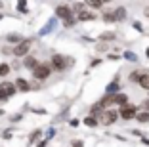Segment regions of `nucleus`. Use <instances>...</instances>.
Masks as SVG:
<instances>
[{"instance_id": "0eeeda50", "label": "nucleus", "mask_w": 149, "mask_h": 147, "mask_svg": "<svg viewBox=\"0 0 149 147\" xmlns=\"http://www.w3.org/2000/svg\"><path fill=\"white\" fill-rule=\"evenodd\" d=\"M115 121H117V113L115 111H105L101 115V122H103V124H113Z\"/></svg>"}, {"instance_id": "20e7f679", "label": "nucleus", "mask_w": 149, "mask_h": 147, "mask_svg": "<svg viewBox=\"0 0 149 147\" xmlns=\"http://www.w3.org/2000/svg\"><path fill=\"white\" fill-rule=\"evenodd\" d=\"M120 117H123L124 121L134 118V117H136V107H134V105H124V107L120 109Z\"/></svg>"}, {"instance_id": "9d476101", "label": "nucleus", "mask_w": 149, "mask_h": 147, "mask_svg": "<svg viewBox=\"0 0 149 147\" xmlns=\"http://www.w3.org/2000/svg\"><path fill=\"white\" fill-rule=\"evenodd\" d=\"M79 19L80 21H92V19H96V15H94L92 12H79Z\"/></svg>"}, {"instance_id": "f704fd0d", "label": "nucleus", "mask_w": 149, "mask_h": 147, "mask_svg": "<svg viewBox=\"0 0 149 147\" xmlns=\"http://www.w3.org/2000/svg\"><path fill=\"white\" fill-rule=\"evenodd\" d=\"M2 17H4V15H2V13H0V19H2Z\"/></svg>"}, {"instance_id": "4468645a", "label": "nucleus", "mask_w": 149, "mask_h": 147, "mask_svg": "<svg viewBox=\"0 0 149 147\" xmlns=\"http://www.w3.org/2000/svg\"><path fill=\"white\" fill-rule=\"evenodd\" d=\"M138 82H140V86H141V88H145V90H149V75H141Z\"/></svg>"}, {"instance_id": "c756f323", "label": "nucleus", "mask_w": 149, "mask_h": 147, "mask_svg": "<svg viewBox=\"0 0 149 147\" xmlns=\"http://www.w3.org/2000/svg\"><path fill=\"white\" fill-rule=\"evenodd\" d=\"M73 147H82V141H73Z\"/></svg>"}, {"instance_id": "dca6fc26", "label": "nucleus", "mask_w": 149, "mask_h": 147, "mask_svg": "<svg viewBox=\"0 0 149 147\" xmlns=\"http://www.w3.org/2000/svg\"><path fill=\"white\" fill-rule=\"evenodd\" d=\"M115 103L124 105V103H126V95H124V94H120V92H118V94H115Z\"/></svg>"}, {"instance_id": "412c9836", "label": "nucleus", "mask_w": 149, "mask_h": 147, "mask_svg": "<svg viewBox=\"0 0 149 147\" xmlns=\"http://www.w3.org/2000/svg\"><path fill=\"white\" fill-rule=\"evenodd\" d=\"M124 57H126L128 61H138V56L134 52H124Z\"/></svg>"}, {"instance_id": "f257e3e1", "label": "nucleus", "mask_w": 149, "mask_h": 147, "mask_svg": "<svg viewBox=\"0 0 149 147\" xmlns=\"http://www.w3.org/2000/svg\"><path fill=\"white\" fill-rule=\"evenodd\" d=\"M33 75H35L36 80H44V78H48V75H50V67L44 65V63H38L35 69H33Z\"/></svg>"}, {"instance_id": "39448f33", "label": "nucleus", "mask_w": 149, "mask_h": 147, "mask_svg": "<svg viewBox=\"0 0 149 147\" xmlns=\"http://www.w3.org/2000/svg\"><path fill=\"white\" fill-rule=\"evenodd\" d=\"M56 13H57V17H59V19H63V21H67V19H71V17H73V10H71V8H67V6H59V8L56 10Z\"/></svg>"}, {"instance_id": "c9c22d12", "label": "nucleus", "mask_w": 149, "mask_h": 147, "mask_svg": "<svg viewBox=\"0 0 149 147\" xmlns=\"http://www.w3.org/2000/svg\"><path fill=\"white\" fill-rule=\"evenodd\" d=\"M0 8H2V2H0Z\"/></svg>"}, {"instance_id": "6e6552de", "label": "nucleus", "mask_w": 149, "mask_h": 147, "mask_svg": "<svg viewBox=\"0 0 149 147\" xmlns=\"http://www.w3.org/2000/svg\"><path fill=\"white\" fill-rule=\"evenodd\" d=\"M120 92V86H118V80H113L109 86L105 88V94H118Z\"/></svg>"}, {"instance_id": "393cba45", "label": "nucleus", "mask_w": 149, "mask_h": 147, "mask_svg": "<svg viewBox=\"0 0 149 147\" xmlns=\"http://www.w3.org/2000/svg\"><path fill=\"white\" fill-rule=\"evenodd\" d=\"M103 21L113 23V21H115V15H113V13H103Z\"/></svg>"}, {"instance_id": "7c9ffc66", "label": "nucleus", "mask_w": 149, "mask_h": 147, "mask_svg": "<svg viewBox=\"0 0 149 147\" xmlns=\"http://www.w3.org/2000/svg\"><path fill=\"white\" fill-rule=\"evenodd\" d=\"M145 109H149V100H147V101H145Z\"/></svg>"}, {"instance_id": "5701e85b", "label": "nucleus", "mask_w": 149, "mask_h": 147, "mask_svg": "<svg viewBox=\"0 0 149 147\" xmlns=\"http://www.w3.org/2000/svg\"><path fill=\"white\" fill-rule=\"evenodd\" d=\"M140 77H141V73H138V71L130 73V80H132V82H138V80H140Z\"/></svg>"}, {"instance_id": "7ed1b4c3", "label": "nucleus", "mask_w": 149, "mask_h": 147, "mask_svg": "<svg viewBox=\"0 0 149 147\" xmlns=\"http://www.w3.org/2000/svg\"><path fill=\"white\" fill-rule=\"evenodd\" d=\"M29 48H31V40H21L17 46L13 48V56H27Z\"/></svg>"}, {"instance_id": "72a5a7b5", "label": "nucleus", "mask_w": 149, "mask_h": 147, "mask_svg": "<svg viewBox=\"0 0 149 147\" xmlns=\"http://www.w3.org/2000/svg\"><path fill=\"white\" fill-rule=\"evenodd\" d=\"M101 2H111V0H101Z\"/></svg>"}, {"instance_id": "bb28decb", "label": "nucleus", "mask_w": 149, "mask_h": 147, "mask_svg": "<svg viewBox=\"0 0 149 147\" xmlns=\"http://www.w3.org/2000/svg\"><path fill=\"white\" fill-rule=\"evenodd\" d=\"M19 10H21V12H25V0H19Z\"/></svg>"}, {"instance_id": "2f4dec72", "label": "nucleus", "mask_w": 149, "mask_h": 147, "mask_svg": "<svg viewBox=\"0 0 149 147\" xmlns=\"http://www.w3.org/2000/svg\"><path fill=\"white\" fill-rule=\"evenodd\" d=\"M145 15H147V17H149V8H147V10H145Z\"/></svg>"}, {"instance_id": "2eb2a0df", "label": "nucleus", "mask_w": 149, "mask_h": 147, "mask_svg": "<svg viewBox=\"0 0 149 147\" xmlns=\"http://www.w3.org/2000/svg\"><path fill=\"white\" fill-rule=\"evenodd\" d=\"M54 25H56V21H54V19H52V21H50V23H48V25H46V27H42V29H40V36L48 35L50 31H52V27H54Z\"/></svg>"}, {"instance_id": "423d86ee", "label": "nucleus", "mask_w": 149, "mask_h": 147, "mask_svg": "<svg viewBox=\"0 0 149 147\" xmlns=\"http://www.w3.org/2000/svg\"><path fill=\"white\" fill-rule=\"evenodd\" d=\"M65 57L63 56H54L52 57V65H54V69H57V71H63L67 67V63H65Z\"/></svg>"}, {"instance_id": "b1692460", "label": "nucleus", "mask_w": 149, "mask_h": 147, "mask_svg": "<svg viewBox=\"0 0 149 147\" xmlns=\"http://www.w3.org/2000/svg\"><path fill=\"white\" fill-rule=\"evenodd\" d=\"M8 42H21V38H19V35H8Z\"/></svg>"}, {"instance_id": "1a4fd4ad", "label": "nucleus", "mask_w": 149, "mask_h": 147, "mask_svg": "<svg viewBox=\"0 0 149 147\" xmlns=\"http://www.w3.org/2000/svg\"><path fill=\"white\" fill-rule=\"evenodd\" d=\"M23 65H25V67H27V69H35V67H36V65H38V61H36L35 59V57H31V56H27L25 57V61H23Z\"/></svg>"}, {"instance_id": "cd10ccee", "label": "nucleus", "mask_w": 149, "mask_h": 147, "mask_svg": "<svg viewBox=\"0 0 149 147\" xmlns=\"http://www.w3.org/2000/svg\"><path fill=\"white\" fill-rule=\"evenodd\" d=\"M74 12H82V4H74Z\"/></svg>"}, {"instance_id": "a211bd4d", "label": "nucleus", "mask_w": 149, "mask_h": 147, "mask_svg": "<svg viewBox=\"0 0 149 147\" xmlns=\"http://www.w3.org/2000/svg\"><path fill=\"white\" fill-rule=\"evenodd\" d=\"M84 124L90 126V128H94V126H97V122H96V118H94V117H86V118H84Z\"/></svg>"}, {"instance_id": "6ab92c4d", "label": "nucleus", "mask_w": 149, "mask_h": 147, "mask_svg": "<svg viewBox=\"0 0 149 147\" xmlns=\"http://www.w3.org/2000/svg\"><path fill=\"white\" fill-rule=\"evenodd\" d=\"M86 6H92V8H100L101 6V0H84Z\"/></svg>"}, {"instance_id": "f8f14e48", "label": "nucleus", "mask_w": 149, "mask_h": 147, "mask_svg": "<svg viewBox=\"0 0 149 147\" xmlns=\"http://www.w3.org/2000/svg\"><path fill=\"white\" fill-rule=\"evenodd\" d=\"M111 103H115V94H107L105 98L101 100V105H103V107H109Z\"/></svg>"}, {"instance_id": "473e14b6", "label": "nucleus", "mask_w": 149, "mask_h": 147, "mask_svg": "<svg viewBox=\"0 0 149 147\" xmlns=\"http://www.w3.org/2000/svg\"><path fill=\"white\" fill-rule=\"evenodd\" d=\"M145 54H147V57H149V48H147V52H145Z\"/></svg>"}, {"instance_id": "aec40b11", "label": "nucleus", "mask_w": 149, "mask_h": 147, "mask_svg": "<svg viewBox=\"0 0 149 147\" xmlns=\"http://www.w3.org/2000/svg\"><path fill=\"white\" fill-rule=\"evenodd\" d=\"M8 73H10V65L2 63V65H0V77H6Z\"/></svg>"}, {"instance_id": "f03ea898", "label": "nucleus", "mask_w": 149, "mask_h": 147, "mask_svg": "<svg viewBox=\"0 0 149 147\" xmlns=\"http://www.w3.org/2000/svg\"><path fill=\"white\" fill-rule=\"evenodd\" d=\"M15 92H17V86L13 82H8V80H6V82H0V94L4 95V98H10V95H13Z\"/></svg>"}, {"instance_id": "c85d7f7f", "label": "nucleus", "mask_w": 149, "mask_h": 147, "mask_svg": "<svg viewBox=\"0 0 149 147\" xmlns=\"http://www.w3.org/2000/svg\"><path fill=\"white\" fill-rule=\"evenodd\" d=\"M46 143H48V139H42V141L38 143V147H46Z\"/></svg>"}, {"instance_id": "a878e982", "label": "nucleus", "mask_w": 149, "mask_h": 147, "mask_svg": "<svg viewBox=\"0 0 149 147\" xmlns=\"http://www.w3.org/2000/svg\"><path fill=\"white\" fill-rule=\"evenodd\" d=\"M38 136H40V132H38V130H36L35 134L31 136V139H29V143H35V141H36V138H38Z\"/></svg>"}, {"instance_id": "9b49d317", "label": "nucleus", "mask_w": 149, "mask_h": 147, "mask_svg": "<svg viewBox=\"0 0 149 147\" xmlns=\"http://www.w3.org/2000/svg\"><path fill=\"white\" fill-rule=\"evenodd\" d=\"M15 86H17V90H21V92H29V82H27V80H23V78H17Z\"/></svg>"}, {"instance_id": "ddd939ff", "label": "nucleus", "mask_w": 149, "mask_h": 147, "mask_svg": "<svg viewBox=\"0 0 149 147\" xmlns=\"http://www.w3.org/2000/svg\"><path fill=\"white\" fill-rule=\"evenodd\" d=\"M113 15H115V21H123V19L126 17V10H124V8H118Z\"/></svg>"}, {"instance_id": "f3484780", "label": "nucleus", "mask_w": 149, "mask_h": 147, "mask_svg": "<svg viewBox=\"0 0 149 147\" xmlns=\"http://www.w3.org/2000/svg\"><path fill=\"white\" fill-rule=\"evenodd\" d=\"M136 118H138V121H140V122H149V113H136Z\"/></svg>"}, {"instance_id": "4be33fe9", "label": "nucleus", "mask_w": 149, "mask_h": 147, "mask_svg": "<svg viewBox=\"0 0 149 147\" xmlns=\"http://www.w3.org/2000/svg\"><path fill=\"white\" fill-rule=\"evenodd\" d=\"M115 36H117V35H115V33H103V35H101L100 38H101V40H113Z\"/></svg>"}]
</instances>
